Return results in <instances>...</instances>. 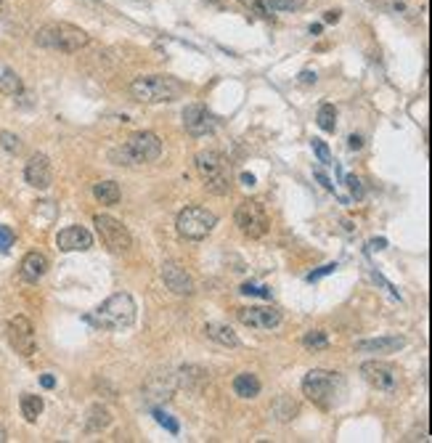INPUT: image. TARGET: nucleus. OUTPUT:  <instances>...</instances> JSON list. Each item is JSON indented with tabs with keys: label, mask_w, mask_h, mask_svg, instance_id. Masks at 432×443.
I'll return each instance as SVG.
<instances>
[{
	"label": "nucleus",
	"mask_w": 432,
	"mask_h": 443,
	"mask_svg": "<svg viewBox=\"0 0 432 443\" xmlns=\"http://www.w3.org/2000/svg\"><path fill=\"white\" fill-rule=\"evenodd\" d=\"M159 154H162V141H159L157 133L141 130V133H133L125 143L115 146L109 152V160L115 162V165L136 167V165H146V162L159 160Z\"/></svg>",
	"instance_id": "nucleus-1"
},
{
	"label": "nucleus",
	"mask_w": 432,
	"mask_h": 443,
	"mask_svg": "<svg viewBox=\"0 0 432 443\" xmlns=\"http://www.w3.org/2000/svg\"><path fill=\"white\" fill-rule=\"evenodd\" d=\"M35 43L40 48H51V51H61V53H77L91 43V35L75 24H69V21H48L38 29Z\"/></svg>",
	"instance_id": "nucleus-2"
},
{
	"label": "nucleus",
	"mask_w": 432,
	"mask_h": 443,
	"mask_svg": "<svg viewBox=\"0 0 432 443\" xmlns=\"http://www.w3.org/2000/svg\"><path fill=\"white\" fill-rule=\"evenodd\" d=\"M130 93L141 104H170L186 93V85L170 75H143L133 80Z\"/></svg>",
	"instance_id": "nucleus-3"
},
{
	"label": "nucleus",
	"mask_w": 432,
	"mask_h": 443,
	"mask_svg": "<svg viewBox=\"0 0 432 443\" xmlns=\"http://www.w3.org/2000/svg\"><path fill=\"white\" fill-rule=\"evenodd\" d=\"M136 311V300L128 292H117V295H112L101 302L93 311V319H88V322H93L101 329H109V332H119V329L133 326Z\"/></svg>",
	"instance_id": "nucleus-4"
},
{
	"label": "nucleus",
	"mask_w": 432,
	"mask_h": 443,
	"mask_svg": "<svg viewBox=\"0 0 432 443\" xmlns=\"http://www.w3.org/2000/svg\"><path fill=\"white\" fill-rule=\"evenodd\" d=\"M345 390L342 374L329 372V369H311L302 380V393L308 396V401H313L318 409H332L339 393Z\"/></svg>",
	"instance_id": "nucleus-5"
},
{
	"label": "nucleus",
	"mask_w": 432,
	"mask_h": 443,
	"mask_svg": "<svg viewBox=\"0 0 432 443\" xmlns=\"http://www.w3.org/2000/svg\"><path fill=\"white\" fill-rule=\"evenodd\" d=\"M197 170L199 176H202V181H204L207 191H213L217 197H223V194L231 191V176H234V170H231L228 157H223L220 152H213V149L210 152H199Z\"/></svg>",
	"instance_id": "nucleus-6"
},
{
	"label": "nucleus",
	"mask_w": 432,
	"mask_h": 443,
	"mask_svg": "<svg viewBox=\"0 0 432 443\" xmlns=\"http://www.w3.org/2000/svg\"><path fill=\"white\" fill-rule=\"evenodd\" d=\"M176 226H178V234H180L183 239H189V242H202V239H207V237L213 234V228L217 226V215L213 210H207V207L191 204V207H186V210L178 213Z\"/></svg>",
	"instance_id": "nucleus-7"
},
{
	"label": "nucleus",
	"mask_w": 432,
	"mask_h": 443,
	"mask_svg": "<svg viewBox=\"0 0 432 443\" xmlns=\"http://www.w3.org/2000/svg\"><path fill=\"white\" fill-rule=\"evenodd\" d=\"M234 221L239 226V231L250 239H260L268 234L271 228V213L260 200H244L234 213Z\"/></svg>",
	"instance_id": "nucleus-8"
},
{
	"label": "nucleus",
	"mask_w": 432,
	"mask_h": 443,
	"mask_svg": "<svg viewBox=\"0 0 432 443\" xmlns=\"http://www.w3.org/2000/svg\"><path fill=\"white\" fill-rule=\"evenodd\" d=\"M93 226L99 231L101 242L106 244L112 252H128L133 247V237L128 231V226H122V221L112 218V215H96L93 218Z\"/></svg>",
	"instance_id": "nucleus-9"
},
{
	"label": "nucleus",
	"mask_w": 432,
	"mask_h": 443,
	"mask_svg": "<svg viewBox=\"0 0 432 443\" xmlns=\"http://www.w3.org/2000/svg\"><path fill=\"white\" fill-rule=\"evenodd\" d=\"M5 337H8L11 348L19 353L21 359L35 356V350H38L35 326H32V322H29L27 316H14V319L8 322V326H5Z\"/></svg>",
	"instance_id": "nucleus-10"
},
{
	"label": "nucleus",
	"mask_w": 432,
	"mask_h": 443,
	"mask_svg": "<svg viewBox=\"0 0 432 443\" xmlns=\"http://www.w3.org/2000/svg\"><path fill=\"white\" fill-rule=\"evenodd\" d=\"M361 374L372 387L382 390V393H393L398 387V369L387 361H363L361 363Z\"/></svg>",
	"instance_id": "nucleus-11"
},
{
	"label": "nucleus",
	"mask_w": 432,
	"mask_h": 443,
	"mask_svg": "<svg viewBox=\"0 0 432 443\" xmlns=\"http://www.w3.org/2000/svg\"><path fill=\"white\" fill-rule=\"evenodd\" d=\"M239 322L250 329H274L281 324V311L274 305H250L239 308Z\"/></svg>",
	"instance_id": "nucleus-12"
},
{
	"label": "nucleus",
	"mask_w": 432,
	"mask_h": 443,
	"mask_svg": "<svg viewBox=\"0 0 432 443\" xmlns=\"http://www.w3.org/2000/svg\"><path fill=\"white\" fill-rule=\"evenodd\" d=\"M215 125H217V120L202 106V104H191V106L183 109V128H186V133H191V136H207V133L215 130Z\"/></svg>",
	"instance_id": "nucleus-13"
},
{
	"label": "nucleus",
	"mask_w": 432,
	"mask_h": 443,
	"mask_svg": "<svg viewBox=\"0 0 432 443\" xmlns=\"http://www.w3.org/2000/svg\"><path fill=\"white\" fill-rule=\"evenodd\" d=\"M24 181L29 183L32 189H48L53 183V167H51V160L45 154H35L29 157L27 167H24Z\"/></svg>",
	"instance_id": "nucleus-14"
},
{
	"label": "nucleus",
	"mask_w": 432,
	"mask_h": 443,
	"mask_svg": "<svg viewBox=\"0 0 432 443\" xmlns=\"http://www.w3.org/2000/svg\"><path fill=\"white\" fill-rule=\"evenodd\" d=\"M56 244H59L61 252H85V250L93 247V234L82 226H67L59 231Z\"/></svg>",
	"instance_id": "nucleus-15"
},
{
	"label": "nucleus",
	"mask_w": 432,
	"mask_h": 443,
	"mask_svg": "<svg viewBox=\"0 0 432 443\" xmlns=\"http://www.w3.org/2000/svg\"><path fill=\"white\" fill-rule=\"evenodd\" d=\"M162 282L165 287L170 289V292H176V295H194V279L186 274V268H180L178 263L167 261L162 263Z\"/></svg>",
	"instance_id": "nucleus-16"
},
{
	"label": "nucleus",
	"mask_w": 432,
	"mask_h": 443,
	"mask_svg": "<svg viewBox=\"0 0 432 443\" xmlns=\"http://www.w3.org/2000/svg\"><path fill=\"white\" fill-rule=\"evenodd\" d=\"M406 348L403 335H385V337H374V340H361L355 343L358 353H398Z\"/></svg>",
	"instance_id": "nucleus-17"
},
{
	"label": "nucleus",
	"mask_w": 432,
	"mask_h": 443,
	"mask_svg": "<svg viewBox=\"0 0 432 443\" xmlns=\"http://www.w3.org/2000/svg\"><path fill=\"white\" fill-rule=\"evenodd\" d=\"M45 271H48V258L43 252H27L21 258L19 274L24 282H38V279L45 276Z\"/></svg>",
	"instance_id": "nucleus-18"
},
{
	"label": "nucleus",
	"mask_w": 432,
	"mask_h": 443,
	"mask_svg": "<svg viewBox=\"0 0 432 443\" xmlns=\"http://www.w3.org/2000/svg\"><path fill=\"white\" fill-rule=\"evenodd\" d=\"M204 335L210 337V340H215L217 345H223V348H239V337H236V332L228 326V324H217V322H210L204 324Z\"/></svg>",
	"instance_id": "nucleus-19"
},
{
	"label": "nucleus",
	"mask_w": 432,
	"mask_h": 443,
	"mask_svg": "<svg viewBox=\"0 0 432 443\" xmlns=\"http://www.w3.org/2000/svg\"><path fill=\"white\" fill-rule=\"evenodd\" d=\"M234 393L239 396V398H257L260 396V380H257V374H252V372H241V374H236L234 377Z\"/></svg>",
	"instance_id": "nucleus-20"
},
{
	"label": "nucleus",
	"mask_w": 432,
	"mask_h": 443,
	"mask_svg": "<svg viewBox=\"0 0 432 443\" xmlns=\"http://www.w3.org/2000/svg\"><path fill=\"white\" fill-rule=\"evenodd\" d=\"M112 424V411L104 406V403H93L91 409H88V430L91 433H101V430H106Z\"/></svg>",
	"instance_id": "nucleus-21"
},
{
	"label": "nucleus",
	"mask_w": 432,
	"mask_h": 443,
	"mask_svg": "<svg viewBox=\"0 0 432 443\" xmlns=\"http://www.w3.org/2000/svg\"><path fill=\"white\" fill-rule=\"evenodd\" d=\"M21 403V417L27 420V422H35L40 414H43V409H45V403L40 396H32V393H24L19 398Z\"/></svg>",
	"instance_id": "nucleus-22"
},
{
	"label": "nucleus",
	"mask_w": 432,
	"mask_h": 443,
	"mask_svg": "<svg viewBox=\"0 0 432 443\" xmlns=\"http://www.w3.org/2000/svg\"><path fill=\"white\" fill-rule=\"evenodd\" d=\"M93 197L101 202V204H117L122 191H119L117 181H101L93 186Z\"/></svg>",
	"instance_id": "nucleus-23"
},
{
	"label": "nucleus",
	"mask_w": 432,
	"mask_h": 443,
	"mask_svg": "<svg viewBox=\"0 0 432 443\" xmlns=\"http://www.w3.org/2000/svg\"><path fill=\"white\" fill-rule=\"evenodd\" d=\"M315 122H318V128L324 133H334V128H337V109H334V104H321L318 115H315Z\"/></svg>",
	"instance_id": "nucleus-24"
},
{
	"label": "nucleus",
	"mask_w": 432,
	"mask_h": 443,
	"mask_svg": "<svg viewBox=\"0 0 432 443\" xmlns=\"http://www.w3.org/2000/svg\"><path fill=\"white\" fill-rule=\"evenodd\" d=\"M21 77L14 72V69H5L3 75H0V93L3 96H19L21 93Z\"/></svg>",
	"instance_id": "nucleus-25"
},
{
	"label": "nucleus",
	"mask_w": 432,
	"mask_h": 443,
	"mask_svg": "<svg viewBox=\"0 0 432 443\" xmlns=\"http://www.w3.org/2000/svg\"><path fill=\"white\" fill-rule=\"evenodd\" d=\"M302 345H305L308 350H324V348H329V335H326L324 329H311V332L302 337Z\"/></svg>",
	"instance_id": "nucleus-26"
},
{
	"label": "nucleus",
	"mask_w": 432,
	"mask_h": 443,
	"mask_svg": "<svg viewBox=\"0 0 432 443\" xmlns=\"http://www.w3.org/2000/svg\"><path fill=\"white\" fill-rule=\"evenodd\" d=\"M268 11H300L305 8V0H263Z\"/></svg>",
	"instance_id": "nucleus-27"
},
{
	"label": "nucleus",
	"mask_w": 432,
	"mask_h": 443,
	"mask_svg": "<svg viewBox=\"0 0 432 443\" xmlns=\"http://www.w3.org/2000/svg\"><path fill=\"white\" fill-rule=\"evenodd\" d=\"M0 146H3L8 154H19V152H21V139L16 136V133L0 130Z\"/></svg>",
	"instance_id": "nucleus-28"
},
{
	"label": "nucleus",
	"mask_w": 432,
	"mask_h": 443,
	"mask_svg": "<svg viewBox=\"0 0 432 443\" xmlns=\"http://www.w3.org/2000/svg\"><path fill=\"white\" fill-rule=\"evenodd\" d=\"M154 417H157V422L162 424L167 433H173V435H178V433H180V424H178L170 414H165L162 409H154Z\"/></svg>",
	"instance_id": "nucleus-29"
},
{
	"label": "nucleus",
	"mask_w": 432,
	"mask_h": 443,
	"mask_svg": "<svg viewBox=\"0 0 432 443\" xmlns=\"http://www.w3.org/2000/svg\"><path fill=\"white\" fill-rule=\"evenodd\" d=\"M311 146H313V152H315V157H318V162H324V165H334L332 152H329V146L321 141V139H313V141H311Z\"/></svg>",
	"instance_id": "nucleus-30"
},
{
	"label": "nucleus",
	"mask_w": 432,
	"mask_h": 443,
	"mask_svg": "<svg viewBox=\"0 0 432 443\" xmlns=\"http://www.w3.org/2000/svg\"><path fill=\"white\" fill-rule=\"evenodd\" d=\"M241 295H257V298H271V289L268 287H260V284H244L241 287Z\"/></svg>",
	"instance_id": "nucleus-31"
},
{
	"label": "nucleus",
	"mask_w": 432,
	"mask_h": 443,
	"mask_svg": "<svg viewBox=\"0 0 432 443\" xmlns=\"http://www.w3.org/2000/svg\"><path fill=\"white\" fill-rule=\"evenodd\" d=\"M14 244V231L8 226H0V252H8Z\"/></svg>",
	"instance_id": "nucleus-32"
},
{
	"label": "nucleus",
	"mask_w": 432,
	"mask_h": 443,
	"mask_svg": "<svg viewBox=\"0 0 432 443\" xmlns=\"http://www.w3.org/2000/svg\"><path fill=\"white\" fill-rule=\"evenodd\" d=\"M345 183H348V189H350V194H353L355 200H363V183H361V178L348 176V178H345Z\"/></svg>",
	"instance_id": "nucleus-33"
},
{
	"label": "nucleus",
	"mask_w": 432,
	"mask_h": 443,
	"mask_svg": "<svg viewBox=\"0 0 432 443\" xmlns=\"http://www.w3.org/2000/svg\"><path fill=\"white\" fill-rule=\"evenodd\" d=\"M239 3H241V5H247V8H252V11H255V14H260V16H265V19H268V16H271V14H268V8H265V3H263V0H239Z\"/></svg>",
	"instance_id": "nucleus-34"
},
{
	"label": "nucleus",
	"mask_w": 432,
	"mask_h": 443,
	"mask_svg": "<svg viewBox=\"0 0 432 443\" xmlns=\"http://www.w3.org/2000/svg\"><path fill=\"white\" fill-rule=\"evenodd\" d=\"M334 268H337V263H326V265H321L318 271H313V274L308 276V282H315V279H321V276H326V274H334Z\"/></svg>",
	"instance_id": "nucleus-35"
},
{
	"label": "nucleus",
	"mask_w": 432,
	"mask_h": 443,
	"mask_svg": "<svg viewBox=\"0 0 432 443\" xmlns=\"http://www.w3.org/2000/svg\"><path fill=\"white\" fill-rule=\"evenodd\" d=\"M297 80L302 82V85H313V82L318 80V75H315L313 69H302V72H300V77H297Z\"/></svg>",
	"instance_id": "nucleus-36"
},
{
	"label": "nucleus",
	"mask_w": 432,
	"mask_h": 443,
	"mask_svg": "<svg viewBox=\"0 0 432 443\" xmlns=\"http://www.w3.org/2000/svg\"><path fill=\"white\" fill-rule=\"evenodd\" d=\"M339 19H342V11H337V8H332V11L324 14V21H326V24H337Z\"/></svg>",
	"instance_id": "nucleus-37"
},
{
	"label": "nucleus",
	"mask_w": 432,
	"mask_h": 443,
	"mask_svg": "<svg viewBox=\"0 0 432 443\" xmlns=\"http://www.w3.org/2000/svg\"><path fill=\"white\" fill-rule=\"evenodd\" d=\"M348 146H350L353 152H358V149L363 146V139H361V136H350V139H348Z\"/></svg>",
	"instance_id": "nucleus-38"
},
{
	"label": "nucleus",
	"mask_w": 432,
	"mask_h": 443,
	"mask_svg": "<svg viewBox=\"0 0 432 443\" xmlns=\"http://www.w3.org/2000/svg\"><path fill=\"white\" fill-rule=\"evenodd\" d=\"M40 385H43V387H53V385H56V380H53L51 374H43V377H40Z\"/></svg>",
	"instance_id": "nucleus-39"
},
{
	"label": "nucleus",
	"mask_w": 432,
	"mask_h": 443,
	"mask_svg": "<svg viewBox=\"0 0 432 443\" xmlns=\"http://www.w3.org/2000/svg\"><path fill=\"white\" fill-rule=\"evenodd\" d=\"M241 183L244 186H255V176L252 173H241Z\"/></svg>",
	"instance_id": "nucleus-40"
},
{
	"label": "nucleus",
	"mask_w": 432,
	"mask_h": 443,
	"mask_svg": "<svg viewBox=\"0 0 432 443\" xmlns=\"http://www.w3.org/2000/svg\"><path fill=\"white\" fill-rule=\"evenodd\" d=\"M369 247H372V250H385V247H387V242H385V239H372V244H369Z\"/></svg>",
	"instance_id": "nucleus-41"
},
{
	"label": "nucleus",
	"mask_w": 432,
	"mask_h": 443,
	"mask_svg": "<svg viewBox=\"0 0 432 443\" xmlns=\"http://www.w3.org/2000/svg\"><path fill=\"white\" fill-rule=\"evenodd\" d=\"M315 176H318V181H321V183H324V186H326V189H329V191H332L334 186H332V183H329V178H326L324 173H315Z\"/></svg>",
	"instance_id": "nucleus-42"
},
{
	"label": "nucleus",
	"mask_w": 432,
	"mask_h": 443,
	"mask_svg": "<svg viewBox=\"0 0 432 443\" xmlns=\"http://www.w3.org/2000/svg\"><path fill=\"white\" fill-rule=\"evenodd\" d=\"M321 29H324L321 24H313V27H311V35H321Z\"/></svg>",
	"instance_id": "nucleus-43"
},
{
	"label": "nucleus",
	"mask_w": 432,
	"mask_h": 443,
	"mask_svg": "<svg viewBox=\"0 0 432 443\" xmlns=\"http://www.w3.org/2000/svg\"><path fill=\"white\" fill-rule=\"evenodd\" d=\"M0 441H5V433H3V427H0Z\"/></svg>",
	"instance_id": "nucleus-44"
},
{
	"label": "nucleus",
	"mask_w": 432,
	"mask_h": 443,
	"mask_svg": "<svg viewBox=\"0 0 432 443\" xmlns=\"http://www.w3.org/2000/svg\"><path fill=\"white\" fill-rule=\"evenodd\" d=\"M3 3H5V0H0V5H3Z\"/></svg>",
	"instance_id": "nucleus-45"
}]
</instances>
